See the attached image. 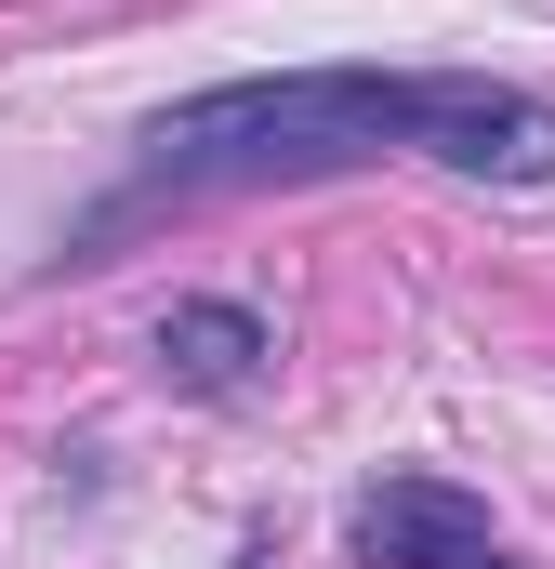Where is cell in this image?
I'll use <instances>...</instances> for the list:
<instances>
[{"instance_id": "2", "label": "cell", "mask_w": 555, "mask_h": 569, "mask_svg": "<svg viewBox=\"0 0 555 569\" xmlns=\"http://www.w3.org/2000/svg\"><path fill=\"white\" fill-rule=\"evenodd\" d=\"M344 530H357V569H490V503L450 477H384Z\"/></svg>"}, {"instance_id": "1", "label": "cell", "mask_w": 555, "mask_h": 569, "mask_svg": "<svg viewBox=\"0 0 555 569\" xmlns=\"http://www.w3.org/2000/svg\"><path fill=\"white\" fill-rule=\"evenodd\" d=\"M450 159L476 186H555V107L503 80H371V67H317V80H239L199 93L145 133V199L172 186H265V172H344V159Z\"/></svg>"}, {"instance_id": "3", "label": "cell", "mask_w": 555, "mask_h": 569, "mask_svg": "<svg viewBox=\"0 0 555 569\" xmlns=\"http://www.w3.org/2000/svg\"><path fill=\"white\" fill-rule=\"evenodd\" d=\"M252 358H265V318H252V305H172V318H159V371L199 385V398H239Z\"/></svg>"}]
</instances>
